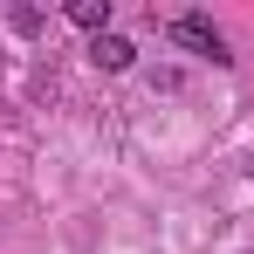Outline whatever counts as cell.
I'll return each instance as SVG.
<instances>
[{
  "label": "cell",
  "mask_w": 254,
  "mask_h": 254,
  "mask_svg": "<svg viewBox=\"0 0 254 254\" xmlns=\"http://www.w3.org/2000/svg\"><path fill=\"white\" fill-rule=\"evenodd\" d=\"M172 42H186L192 55H206V62H227V35L213 28L206 14H179L172 21Z\"/></svg>",
  "instance_id": "obj_1"
},
{
  "label": "cell",
  "mask_w": 254,
  "mask_h": 254,
  "mask_svg": "<svg viewBox=\"0 0 254 254\" xmlns=\"http://www.w3.org/2000/svg\"><path fill=\"white\" fill-rule=\"evenodd\" d=\"M69 21L89 35H110V0H69Z\"/></svg>",
  "instance_id": "obj_3"
},
{
  "label": "cell",
  "mask_w": 254,
  "mask_h": 254,
  "mask_svg": "<svg viewBox=\"0 0 254 254\" xmlns=\"http://www.w3.org/2000/svg\"><path fill=\"white\" fill-rule=\"evenodd\" d=\"M89 62H96V69H110V76H117V69H130V62H137V48H130L124 35H117V28H110V35H96V42H89Z\"/></svg>",
  "instance_id": "obj_2"
}]
</instances>
